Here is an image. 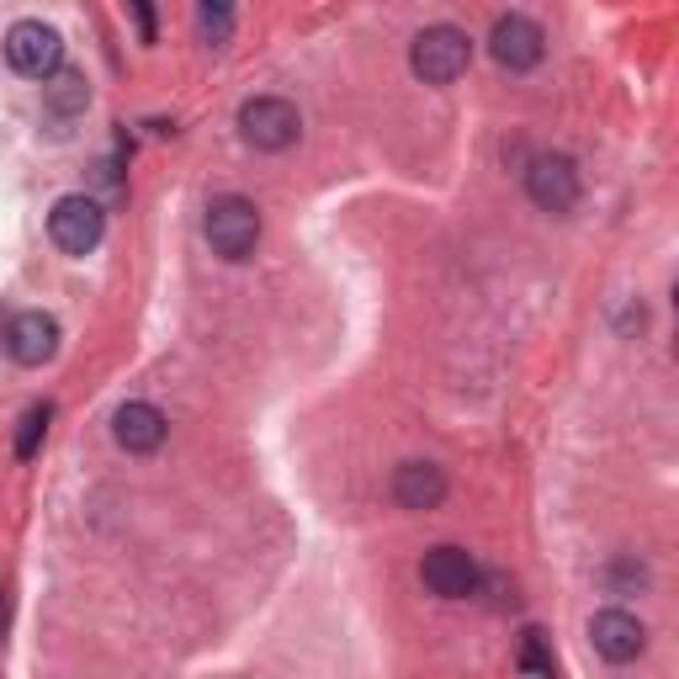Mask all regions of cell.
I'll list each match as a JSON object with an SVG mask.
<instances>
[{
    "label": "cell",
    "instance_id": "6da1fadb",
    "mask_svg": "<svg viewBox=\"0 0 679 679\" xmlns=\"http://www.w3.org/2000/svg\"><path fill=\"white\" fill-rule=\"evenodd\" d=\"M202 234L213 244V255L218 260H229V266H240L255 255V244H260V207L250 197H213L207 202V213H202Z\"/></svg>",
    "mask_w": 679,
    "mask_h": 679
},
{
    "label": "cell",
    "instance_id": "7a4b0ae2",
    "mask_svg": "<svg viewBox=\"0 0 679 679\" xmlns=\"http://www.w3.org/2000/svg\"><path fill=\"white\" fill-rule=\"evenodd\" d=\"M468 64H473V43L462 27H425L420 38L409 43V70H414V81L425 85H451L468 75Z\"/></svg>",
    "mask_w": 679,
    "mask_h": 679
},
{
    "label": "cell",
    "instance_id": "3957f363",
    "mask_svg": "<svg viewBox=\"0 0 679 679\" xmlns=\"http://www.w3.org/2000/svg\"><path fill=\"white\" fill-rule=\"evenodd\" d=\"M298 133H303V118H298V107L287 96H250L240 107V138L250 149H260V155L292 149Z\"/></svg>",
    "mask_w": 679,
    "mask_h": 679
},
{
    "label": "cell",
    "instance_id": "277c9868",
    "mask_svg": "<svg viewBox=\"0 0 679 679\" xmlns=\"http://www.w3.org/2000/svg\"><path fill=\"white\" fill-rule=\"evenodd\" d=\"M107 234V213H101V202L75 192V197H59L53 202V213H48V240L59 244L64 255H90L96 244Z\"/></svg>",
    "mask_w": 679,
    "mask_h": 679
},
{
    "label": "cell",
    "instance_id": "5b68a950",
    "mask_svg": "<svg viewBox=\"0 0 679 679\" xmlns=\"http://www.w3.org/2000/svg\"><path fill=\"white\" fill-rule=\"evenodd\" d=\"M525 192L553 218L573 213L579 207V165L568 160V155H536V160L525 165Z\"/></svg>",
    "mask_w": 679,
    "mask_h": 679
},
{
    "label": "cell",
    "instance_id": "8992f818",
    "mask_svg": "<svg viewBox=\"0 0 679 679\" xmlns=\"http://www.w3.org/2000/svg\"><path fill=\"white\" fill-rule=\"evenodd\" d=\"M5 59H11L16 75L48 81V75L64 64V43H59L53 27H43V22H16V27L5 33Z\"/></svg>",
    "mask_w": 679,
    "mask_h": 679
},
{
    "label": "cell",
    "instance_id": "52a82bcc",
    "mask_svg": "<svg viewBox=\"0 0 679 679\" xmlns=\"http://www.w3.org/2000/svg\"><path fill=\"white\" fill-rule=\"evenodd\" d=\"M478 573L483 568L473 562V553H468V547H451V542L431 547L425 562H420V579H425V590H431L436 599H473Z\"/></svg>",
    "mask_w": 679,
    "mask_h": 679
},
{
    "label": "cell",
    "instance_id": "ba28073f",
    "mask_svg": "<svg viewBox=\"0 0 679 679\" xmlns=\"http://www.w3.org/2000/svg\"><path fill=\"white\" fill-rule=\"evenodd\" d=\"M488 53H494L499 70L525 75V70L542 64V53H547V33H542L531 16H499L494 33H488Z\"/></svg>",
    "mask_w": 679,
    "mask_h": 679
},
{
    "label": "cell",
    "instance_id": "9c48e42d",
    "mask_svg": "<svg viewBox=\"0 0 679 679\" xmlns=\"http://www.w3.org/2000/svg\"><path fill=\"white\" fill-rule=\"evenodd\" d=\"M5 351L16 366H48L53 351H59V319L43 314V308H27L5 324Z\"/></svg>",
    "mask_w": 679,
    "mask_h": 679
},
{
    "label": "cell",
    "instance_id": "30bf717a",
    "mask_svg": "<svg viewBox=\"0 0 679 679\" xmlns=\"http://www.w3.org/2000/svg\"><path fill=\"white\" fill-rule=\"evenodd\" d=\"M590 642L605 664H632L642 647H647V627H642L632 610H599L590 621Z\"/></svg>",
    "mask_w": 679,
    "mask_h": 679
},
{
    "label": "cell",
    "instance_id": "8fae6325",
    "mask_svg": "<svg viewBox=\"0 0 679 679\" xmlns=\"http://www.w3.org/2000/svg\"><path fill=\"white\" fill-rule=\"evenodd\" d=\"M165 431H170V420L144 399L122 403L118 414H112V436H118V446L128 451V457H149V451H160Z\"/></svg>",
    "mask_w": 679,
    "mask_h": 679
},
{
    "label": "cell",
    "instance_id": "7c38bea8",
    "mask_svg": "<svg viewBox=\"0 0 679 679\" xmlns=\"http://www.w3.org/2000/svg\"><path fill=\"white\" fill-rule=\"evenodd\" d=\"M393 499H399L403 510H440V499H446V473H440L436 462H403L399 473H393Z\"/></svg>",
    "mask_w": 679,
    "mask_h": 679
},
{
    "label": "cell",
    "instance_id": "4fadbf2b",
    "mask_svg": "<svg viewBox=\"0 0 679 679\" xmlns=\"http://www.w3.org/2000/svg\"><path fill=\"white\" fill-rule=\"evenodd\" d=\"M43 96H48V112H53V118H75L85 101H90V85H85V75L59 64V70L43 81Z\"/></svg>",
    "mask_w": 679,
    "mask_h": 679
},
{
    "label": "cell",
    "instance_id": "5bb4252c",
    "mask_svg": "<svg viewBox=\"0 0 679 679\" xmlns=\"http://www.w3.org/2000/svg\"><path fill=\"white\" fill-rule=\"evenodd\" d=\"M516 669H520V675H536V679H553V675H558V658L547 653V638H542L536 627H525V632H520Z\"/></svg>",
    "mask_w": 679,
    "mask_h": 679
},
{
    "label": "cell",
    "instance_id": "9a60e30c",
    "mask_svg": "<svg viewBox=\"0 0 679 679\" xmlns=\"http://www.w3.org/2000/svg\"><path fill=\"white\" fill-rule=\"evenodd\" d=\"M48 420H53V403H33V409L22 414V431H16V457H22V462H33V457L43 451Z\"/></svg>",
    "mask_w": 679,
    "mask_h": 679
},
{
    "label": "cell",
    "instance_id": "2e32d148",
    "mask_svg": "<svg viewBox=\"0 0 679 679\" xmlns=\"http://www.w3.org/2000/svg\"><path fill=\"white\" fill-rule=\"evenodd\" d=\"M202 38L213 48L234 38V0H202Z\"/></svg>",
    "mask_w": 679,
    "mask_h": 679
},
{
    "label": "cell",
    "instance_id": "e0dca14e",
    "mask_svg": "<svg viewBox=\"0 0 679 679\" xmlns=\"http://www.w3.org/2000/svg\"><path fill=\"white\" fill-rule=\"evenodd\" d=\"M473 595L488 599V610H516V584L505 573H478V590Z\"/></svg>",
    "mask_w": 679,
    "mask_h": 679
},
{
    "label": "cell",
    "instance_id": "ac0fdd59",
    "mask_svg": "<svg viewBox=\"0 0 679 679\" xmlns=\"http://www.w3.org/2000/svg\"><path fill=\"white\" fill-rule=\"evenodd\" d=\"M128 11H133V22H138V43L160 38V27H155V5H149V0H128Z\"/></svg>",
    "mask_w": 679,
    "mask_h": 679
},
{
    "label": "cell",
    "instance_id": "d6986e66",
    "mask_svg": "<svg viewBox=\"0 0 679 679\" xmlns=\"http://www.w3.org/2000/svg\"><path fill=\"white\" fill-rule=\"evenodd\" d=\"M5 621H11V605H5V595H0V632H5Z\"/></svg>",
    "mask_w": 679,
    "mask_h": 679
}]
</instances>
